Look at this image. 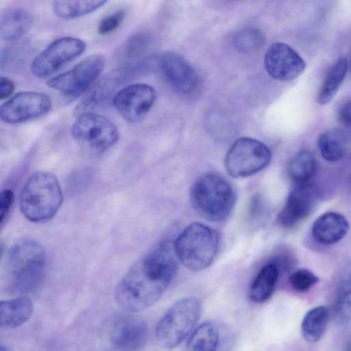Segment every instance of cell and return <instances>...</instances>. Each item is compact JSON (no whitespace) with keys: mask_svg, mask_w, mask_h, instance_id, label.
I'll return each instance as SVG.
<instances>
[{"mask_svg":"<svg viewBox=\"0 0 351 351\" xmlns=\"http://www.w3.org/2000/svg\"><path fill=\"white\" fill-rule=\"evenodd\" d=\"M46 263L45 249L38 242L29 239L16 242L8 252L5 261L7 289L14 293L33 291L43 280Z\"/></svg>","mask_w":351,"mask_h":351,"instance_id":"2","label":"cell"},{"mask_svg":"<svg viewBox=\"0 0 351 351\" xmlns=\"http://www.w3.org/2000/svg\"><path fill=\"white\" fill-rule=\"evenodd\" d=\"M280 274L274 263L269 262L263 265L250 285V300L258 304L267 301L275 290Z\"/></svg>","mask_w":351,"mask_h":351,"instance_id":"22","label":"cell"},{"mask_svg":"<svg viewBox=\"0 0 351 351\" xmlns=\"http://www.w3.org/2000/svg\"><path fill=\"white\" fill-rule=\"evenodd\" d=\"M201 314V304L195 297H186L173 303L155 328L158 343L166 349L180 345L194 330Z\"/></svg>","mask_w":351,"mask_h":351,"instance_id":"6","label":"cell"},{"mask_svg":"<svg viewBox=\"0 0 351 351\" xmlns=\"http://www.w3.org/2000/svg\"><path fill=\"white\" fill-rule=\"evenodd\" d=\"M339 119L343 125L351 126V100L341 106L339 111Z\"/></svg>","mask_w":351,"mask_h":351,"instance_id":"37","label":"cell"},{"mask_svg":"<svg viewBox=\"0 0 351 351\" xmlns=\"http://www.w3.org/2000/svg\"><path fill=\"white\" fill-rule=\"evenodd\" d=\"M191 201L195 211L205 219L220 222L228 217L236 202L232 185L221 176L209 173L202 176L191 190Z\"/></svg>","mask_w":351,"mask_h":351,"instance_id":"4","label":"cell"},{"mask_svg":"<svg viewBox=\"0 0 351 351\" xmlns=\"http://www.w3.org/2000/svg\"><path fill=\"white\" fill-rule=\"evenodd\" d=\"M14 193L10 189H4L0 195V221L3 227L14 202Z\"/></svg>","mask_w":351,"mask_h":351,"instance_id":"34","label":"cell"},{"mask_svg":"<svg viewBox=\"0 0 351 351\" xmlns=\"http://www.w3.org/2000/svg\"><path fill=\"white\" fill-rule=\"evenodd\" d=\"M110 337L112 344L119 349H140L145 343L147 324L140 317H122L112 327Z\"/></svg>","mask_w":351,"mask_h":351,"instance_id":"18","label":"cell"},{"mask_svg":"<svg viewBox=\"0 0 351 351\" xmlns=\"http://www.w3.org/2000/svg\"><path fill=\"white\" fill-rule=\"evenodd\" d=\"M265 42L263 33L255 27H245L236 34L233 38L234 49L243 53H251L259 50Z\"/></svg>","mask_w":351,"mask_h":351,"instance_id":"30","label":"cell"},{"mask_svg":"<svg viewBox=\"0 0 351 351\" xmlns=\"http://www.w3.org/2000/svg\"><path fill=\"white\" fill-rule=\"evenodd\" d=\"M350 67H351V56H350Z\"/></svg>","mask_w":351,"mask_h":351,"instance_id":"38","label":"cell"},{"mask_svg":"<svg viewBox=\"0 0 351 351\" xmlns=\"http://www.w3.org/2000/svg\"><path fill=\"white\" fill-rule=\"evenodd\" d=\"M349 67L348 60L339 58L328 69L317 97L321 105L329 103L337 93Z\"/></svg>","mask_w":351,"mask_h":351,"instance_id":"24","label":"cell"},{"mask_svg":"<svg viewBox=\"0 0 351 351\" xmlns=\"http://www.w3.org/2000/svg\"><path fill=\"white\" fill-rule=\"evenodd\" d=\"M33 312L32 300L19 297L1 301L0 325L4 328H14L25 324Z\"/></svg>","mask_w":351,"mask_h":351,"instance_id":"20","label":"cell"},{"mask_svg":"<svg viewBox=\"0 0 351 351\" xmlns=\"http://www.w3.org/2000/svg\"><path fill=\"white\" fill-rule=\"evenodd\" d=\"M349 229V222L343 215L330 211L323 213L315 220L311 234L316 241L328 245L342 240Z\"/></svg>","mask_w":351,"mask_h":351,"instance_id":"19","label":"cell"},{"mask_svg":"<svg viewBox=\"0 0 351 351\" xmlns=\"http://www.w3.org/2000/svg\"><path fill=\"white\" fill-rule=\"evenodd\" d=\"M219 238L213 228L199 222L188 225L175 239L173 248L177 259L189 270L199 271L214 261Z\"/></svg>","mask_w":351,"mask_h":351,"instance_id":"5","label":"cell"},{"mask_svg":"<svg viewBox=\"0 0 351 351\" xmlns=\"http://www.w3.org/2000/svg\"><path fill=\"white\" fill-rule=\"evenodd\" d=\"M51 107V99L44 93L20 92L1 106L0 117L7 123H19L46 114Z\"/></svg>","mask_w":351,"mask_h":351,"instance_id":"13","label":"cell"},{"mask_svg":"<svg viewBox=\"0 0 351 351\" xmlns=\"http://www.w3.org/2000/svg\"><path fill=\"white\" fill-rule=\"evenodd\" d=\"M150 44V38L145 33L131 36L120 47L117 52L118 60L124 65L134 64L141 57Z\"/></svg>","mask_w":351,"mask_h":351,"instance_id":"28","label":"cell"},{"mask_svg":"<svg viewBox=\"0 0 351 351\" xmlns=\"http://www.w3.org/2000/svg\"><path fill=\"white\" fill-rule=\"evenodd\" d=\"M104 65L105 58L103 56L90 55L68 71L49 80L47 84L66 97H76L87 91L93 85Z\"/></svg>","mask_w":351,"mask_h":351,"instance_id":"9","label":"cell"},{"mask_svg":"<svg viewBox=\"0 0 351 351\" xmlns=\"http://www.w3.org/2000/svg\"><path fill=\"white\" fill-rule=\"evenodd\" d=\"M278 268L280 273L289 270L295 263V258L293 252L287 247H280L270 261Z\"/></svg>","mask_w":351,"mask_h":351,"instance_id":"32","label":"cell"},{"mask_svg":"<svg viewBox=\"0 0 351 351\" xmlns=\"http://www.w3.org/2000/svg\"><path fill=\"white\" fill-rule=\"evenodd\" d=\"M158 64L167 82L176 91L188 95L197 88L198 75L181 55L173 51L165 52L160 57Z\"/></svg>","mask_w":351,"mask_h":351,"instance_id":"16","label":"cell"},{"mask_svg":"<svg viewBox=\"0 0 351 351\" xmlns=\"http://www.w3.org/2000/svg\"><path fill=\"white\" fill-rule=\"evenodd\" d=\"M156 98V90L152 86L135 83L122 87L113 97L112 102L124 119L137 122L147 115Z\"/></svg>","mask_w":351,"mask_h":351,"instance_id":"12","label":"cell"},{"mask_svg":"<svg viewBox=\"0 0 351 351\" xmlns=\"http://www.w3.org/2000/svg\"><path fill=\"white\" fill-rule=\"evenodd\" d=\"M173 248L162 243L141 256L118 283L114 299L123 310L136 313L154 305L164 294L177 271Z\"/></svg>","mask_w":351,"mask_h":351,"instance_id":"1","label":"cell"},{"mask_svg":"<svg viewBox=\"0 0 351 351\" xmlns=\"http://www.w3.org/2000/svg\"><path fill=\"white\" fill-rule=\"evenodd\" d=\"M141 69V64L134 63L123 65L106 73L87 90V93L75 107L74 114L93 112L103 106L123 87Z\"/></svg>","mask_w":351,"mask_h":351,"instance_id":"10","label":"cell"},{"mask_svg":"<svg viewBox=\"0 0 351 351\" xmlns=\"http://www.w3.org/2000/svg\"><path fill=\"white\" fill-rule=\"evenodd\" d=\"M14 82L7 77L1 76L0 78V99L8 98L14 90Z\"/></svg>","mask_w":351,"mask_h":351,"instance_id":"36","label":"cell"},{"mask_svg":"<svg viewBox=\"0 0 351 351\" xmlns=\"http://www.w3.org/2000/svg\"><path fill=\"white\" fill-rule=\"evenodd\" d=\"M219 341V330L215 323L207 321L199 324L191 333L186 348L192 351L215 350Z\"/></svg>","mask_w":351,"mask_h":351,"instance_id":"25","label":"cell"},{"mask_svg":"<svg viewBox=\"0 0 351 351\" xmlns=\"http://www.w3.org/2000/svg\"><path fill=\"white\" fill-rule=\"evenodd\" d=\"M108 0H53L54 13L62 19H73L90 13Z\"/></svg>","mask_w":351,"mask_h":351,"instance_id":"26","label":"cell"},{"mask_svg":"<svg viewBox=\"0 0 351 351\" xmlns=\"http://www.w3.org/2000/svg\"><path fill=\"white\" fill-rule=\"evenodd\" d=\"M62 200L57 177L51 172L37 171L24 183L19 195V206L27 219L42 223L53 217Z\"/></svg>","mask_w":351,"mask_h":351,"instance_id":"3","label":"cell"},{"mask_svg":"<svg viewBox=\"0 0 351 351\" xmlns=\"http://www.w3.org/2000/svg\"><path fill=\"white\" fill-rule=\"evenodd\" d=\"M71 135L83 150L99 154L117 143L119 132L108 118L90 112L76 117L71 128Z\"/></svg>","mask_w":351,"mask_h":351,"instance_id":"7","label":"cell"},{"mask_svg":"<svg viewBox=\"0 0 351 351\" xmlns=\"http://www.w3.org/2000/svg\"><path fill=\"white\" fill-rule=\"evenodd\" d=\"M271 158V151L265 144L252 138L241 137L229 149L224 164L230 176L245 178L265 168Z\"/></svg>","mask_w":351,"mask_h":351,"instance_id":"8","label":"cell"},{"mask_svg":"<svg viewBox=\"0 0 351 351\" xmlns=\"http://www.w3.org/2000/svg\"><path fill=\"white\" fill-rule=\"evenodd\" d=\"M319 281V278L307 269H299L293 271L289 282L291 287L297 291L305 292L311 289Z\"/></svg>","mask_w":351,"mask_h":351,"instance_id":"31","label":"cell"},{"mask_svg":"<svg viewBox=\"0 0 351 351\" xmlns=\"http://www.w3.org/2000/svg\"><path fill=\"white\" fill-rule=\"evenodd\" d=\"M318 198L317 189L309 181L295 183L278 215L280 226L289 228L305 219L315 209Z\"/></svg>","mask_w":351,"mask_h":351,"instance_id":"14","label":"cell"},{"mask_svg":"<svg viewBox=\"0 0 351 351\" xmlns=\"http://www.w3.org/2000/svg\"><path fill=\"white\" fill-rule=\"evenodd\" d=\"M322 158L328 162L341 160L346 153L344 139L339 132L328 130L322 133L317 141Z\"/></svg>","mask_w":351,"mask_h":351,"instance_id":"29","label":"cell"},{"mask_svg":"<svg viewBox=\"0 0 351 351\" xmlns=\"http://www.w3.org/2000/svg\"><path fill=\"white\" fill-rule=\"evenodd\" d=\"M266 208L259 198H255L250 207L249 215L250 219L255 223H261L266 216Z\"/></svg>","mask_w":351,"mask_h":351,"instance_id":"35","label":"cell"},{"mask_svg":"<svg viewBox=\"0 0 351 351\" xmlns=\"http://www.w3.org/2000/svg\"><path fill=\"white\" fill-rule=\"evenodd\" d=\"M350 182H351V180H350Z\"/></svg>","mask_w":351,"mask_h":351,"instance_id":"39","label":"cell"},{"mask_svg":"<svg viewBox=\"0 0 351 351\" xmlns=\"http://www.w3.org/2000/svg\"><path fill=\"white\" fill-rule=\"evenodd\" d=\"M85 43L77 38L64 37L52 43L39 53L31 64L34 75L45 78L80 56L85 50Z\"/></svg>","mask_w":351,"mask_h":351,"instance_id":"11","label":"cell"},{"mask_svg":"<svg viewBox=\"0 0 351 351\" xmlns=\"http://www.w3.org/2000/svg\"><path fill=\"white\" fill-rule=\"evenodd\" d=\"M331 311L335 322L344 325L351 322V259L338 269L331 289Z\"/></svg>","mask_w":351,"mask_h":351,"instance_id":"17","label":"cell"},{"mask_svg":"<svg viewBox=\"0 0 351 351\" xmlns=\"http://www.w3.org/2000/svg\"><path fill=\"white\" fill-rule=\"evenodd\" d=\"M32 16L23 8H14L6 12L0 22V36L6 41L23 37L31 29Z\"/></svg>","mask_w":351,"mask_h":351,"instance_id":"21","label":"cell"},{"mask_svg":"<svg viewBox=\"0 0 351 351\" xmlns=\"http://www.w3.org/2000/svg\"><path fill=\"white\" fill-rule=\"evenodd\" d=\"M268 74L279 81H290L300 75L305 69L303 58L289 45L276 42L271 45L264 56Z\"/></svg>","mask_w":351,"mask_h":351,"instance_id":"15","label":"cell"},{"mask_svg":"<svg viewBox=\"0 0 351 351\" xmlns=\"http://www.w3.org/2000/svg\"><path fill=\"white\" fill-rule=\"evenodd\" d=\"M316 160L307 149L298 152L290 162L288 172L294 183L308 182L316 171Z\"/></svg>","mask_w":351,"mask_h":351,"instance_id":"27","label":"cell"},{"mask_svg":"<svg viewBox=\"0 0 351 351\" xmlns=\"http://www.w3.org/2000/svg\"><path fill=\"white\" fill-rule=\"evenodd\" d=\"M123 18L124 12L123 11H118L104 17L99 23L98 32L101 35L112 32L121 25Z\"/></svg>","mask_w":351,"mask_h":351,"instance_id":"33","label":"cell"},{"mask_svg":"<svg viewBox=\"0 0 351 351\" xmlns=\"http://www.w3.org/2000/svg\"><path fill=\"white\" fill-rule=\"evenodd\" d=\"M330 317L328 308L317 306L310 309L303 317L301 332L304 339L311 343L319 341L325 333Z\"/></svg>","mask_w":351,"mask_h":351,"instance_id":"23","label":"cell"}]
</instances>
